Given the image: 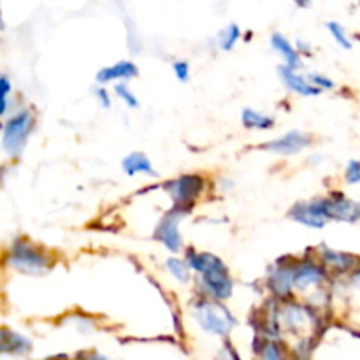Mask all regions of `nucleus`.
Instances as JSON below:
<instances>
[{"instance_id":"20e7f679","label":"nucleus","mask_w":360,"mask_h":360,"mask_svg":"<svg viewBox=\"0 0 360 360\" xmlns=\"http://www.w3.org/2000/svg\"><path fill=\"white\" fill-rule=\"evenodd\" d=\"M9 262L13 264V267L23 271V273H42L44 269H48L49 259L42 250L34 248L28 243L16 239L13 243L9 250Z\"/></svg>"},{"instance_id":"f3484780","label":"nucleus","mask_w":360,"mask_h":360,"mask_svg":"<svg viewBox=\"0 0 360 360\" xmlns=\"http://www.w3.org/2000/svg\"><path fill=\"white\" fill-rule=\"evenodd\" d=\"M243 123L246 129H257V130H267L274 127V120L271 116L262 115V112L255 111V109H245L243 111Z\"/></svg>"},{"instance_id":"412c9836","label":"nucleus","mask_w":360,"mask_h":360,"mask_svg":"<svg viewBox=\"0 0 360 360\" xmlns=\"http://www.w3.org/2000/svg\"><path fill=\"white\" fill-rule=\"evenodd\" d=\"M115 91H116V95H118V97L125 102L127 108H137V105H139V101H137L136 95L132 94V90L127 86V83L116 84Z\"/></svg>"},{"instance_id":"2eb2a0df","label":"nucleus","mask_w":360,"mask_h":360,"mask_svg":"<svg viewBox=\"0 0 360 360\" xmlns=\"http://www.w3.org/2000/svg\"><path fill=\"white\" fill-rule=\"evenodd\" d=\"M30 348V341L20 334L9 333L7 329L2 330V352L4 354H23Z\"/></svg>"},{"instance_id":"9d476101","label":"nucleus","mask_w":360,"mask_h":360,"mask_svg":"<svg viewBox=\"0 0 360 360\" xmlns=\"http://www.w3.org/2000/svg\"><path fill=\"white\" fill-rule=\"evenodd\" d=\"M280 76L292 91H295V94L299 95H304V97H316V95L322 91L316 86H313V84L309 83V79L299 76L294 69H290V67L287 65L280 67Z\"/></svg>"},{"instance_id":"5701e85b","label":"nucleus","mask_w":360,"mask_h":360,"mask_svg":"<svg viewBox=\"0 0 360 360\" xmlns=\"http://www.w3.org/2000/svg\"><path fill=\"white\" fill-rule=\"evenodd\" d=\"M309 83L313 84V86H316L319 90H333L334 88V81L329 79V77L322 76V74H309L308 76Z\"/></svg>"},{"instance_id":"1a4fd4ad","label":"nucleus","mask_w":360,"mask_h":360,"mask_svg":"<svg viewBox=\"0 0 360 360\" xmlns=\"http://www.w3.org/2000/svg\"><path fill=\"white\" fill-rule=\"evenodd\" d=\"M137 65L132 62H127V60H122V62L115 63L111 67H104L97 72V81L98 83L105 84V83H111V81L116 79H123V81H129L132 77L137 76Z\"/></svg>"},{"instance_id":"bb28decb","label":"nucleus","mask_w":360,"mask_h":360,"mask_svg":"<svg viewBox=\"0 0 360 360\" xmlns=\"http://www.w3.org/2000/svg\"><path fill=\"white\" fill-rule=\"evenodd\" d=\"M299 7H308L311 4V0H294Z\"/></svg>"},{"instance_id":"6ab92c4d","label":"nucleus","mask_w":360,"mask_h":360,"mask_svg":"<svg viewBox=\"0 0 360 360\" xmlns=\"http://www.w3.org/2000/svg\"><path fill=\"white\" fill-rule=\"evenodd\" d=\"M167 269L174 274V278L181 283H186L190 280V266L186 260L179 259H169L167 260Z\"/></svg>"},{"instance_id":"cd10ccee","label":"nucleus","mask_w":360,"mask_h":360,"mask_svg":"<svg viewBox=\"0 0 360 360\" xmlns=\"http://www.w3.org/2000/svg\"><path fill=\"white\" fill-rule=\"evenodd\" d=\"M90 360H105V359H102V357H98V355H94V357H91Z\"/></svg>"},{"instance_id":"b1692460","label":"nucleus","mask_w":360,"mask_h":360,"mask_svg":"<svg viewBox=\"0 0 360 360\" xmlns=\"http://www.w3.org/2000/svg\"><path fill=\"white\" fill-rule=\"evenodd\" d=\"M174 74L181 83H186L190 77V67L186 62H176L174 63Z\"/></svg>"},{"instance_id":"dca6fc26","label":"nucleus","mask_w":360,"mask_h":360,"mask_svg":"<svg viewBox=\"0 0 360 360\" xmlns=\"http://www.w3.org/2000/svg\"><path fill=\"white\" fill-rule=\"evenodd\" d=\"M322 257L330 267H336L340 271H348L352 267H355V264H357V257L350 255V253L334 252V250H323Z\"/></svg>"},{"instance_id":"a878e982","label":"nucleus","mask_w":360,"mask_h":360,"mask_svg":"<svg viewBox=\"0 0 360 360\" xmlns=\"http://www.w3.org/2000/svg\"><path fill=\"white\" fill-rule=\"evenodd\" d=\"M95 95H97V98L101 101V104L104 105V108H109V105H111V97H109L108 90H104V88H97V90H95Z\"/></svg>"},{"instance_id":"f03ea898","label":"nucleus","mask_w":360,"mask_h":360,"mask_svg":"<svg viewBox=\"0 0 360 360\" xmlns=\"http://www.w3.org/2000/svg\"><path fill=\"white\" fill-rule=\"evenodd\" d=\"M186 262L190 269L202 274V287L207 295L217 301L229 299L232 294V280L225 264L211 253H197L193 250L186 252Z\"/></svg>"},{"instance_id":"4be33fe9","label":"nucleus","mask_w":360,"mask_h":360,"mask_svg":"<svg viewBox=\"0 0 360 360\" xmlns=\"http://www.w3.org/2000/svg\"><path fill=\"white\" fill-rule=\"evenodd\" d=\"M345 178H347L348 185H357V183H360V162L359 160L348 162L347 171H345Z\"/></svg>"},{"instance_id":"9b49d317","label":"nucleus","mask_w":360,"mask_h":360,"mask_svg":"<svg viewBox=\"0 0 360 360\" xmlns=\"http://www.w3.org/2000/svg\"><path fill=\"white\" fill-rule=\"evenodd\" d=\"M323 278H326V273H323V269L316 267L315 264H301V266H295L294 285L297 288L311 287V285L323 281Z\"/></svg>"},{"instance_id":"7ed1b4c3","label":"nucleus","mask_w":360,"mask_h":360,"mask_svg":"<svg viewBox=\"0 0 360 360\" xmlns=\"http://www.w3.org/2000/svg\"><path fill=\"white\" fill-rule=\"evenodd\" d=\"M32 129H34V116H32L28 109H23V111L11 116L6 125H4V150L11 157H18L25 148V144H27Z\"/></svg>"},{"instance_id":"393cba45","label":"nucleus","mask_w":360,"mask_h":360,"mask_svg":"<svg viewBox=\"0 0 360 360\" xmlns=\"http://www.w3.org/2000/svg\"><path fill=\"white\" fill-rule=\"evenodd\" d=\"M0 86H2V112L7 111V98H9V91H11V83L7 79V76H2L0 79Z\"/></svg>"},{"instance_id":"39448f33","label":"nucleus","mask_w":360,"mask_h":360,"mask_svg":"<svg viewBox=\"0 0 360 360\" xmlns=\"http://www.w3.org/2000/svg\"><path fill=\"white\" fill-rule=\"evenodd\" d=\"M197 320L207 333L225 336L236 326V319L232 313L217 302H200L197 306Z\"/></svg>"},{"instance_id":"a211bd4d","label":"nucleus","mask_w":360,"mask_h":360,"mask_svg":"<svg viewBox=\"0 0 360 360\" xmlns=\"http://www.w3.org/2000/svg\"><path fill=\"white\" fill-rule=\"evenodd\" d=\"M220 48L224 49V51H231L232 48L236 46V42L241 39V30H239V27L236 23L229 25L225 30L220 32Z\"/></svg>"},{"instance_id":"6e6552de","label":"nucleus","mask_w":360,"mask_h":360,"mask_svg":"<svg viewBox=\"0 0 360 360\" xmlns=\"http://www.w3.org/2000/svg\"><path fill=\"white\" fill-rule=\"evenodd\" d=\"M309 144V136L299 132V130H292V132L285 134L280 139H274L271 143L262 144V150L271 151V153L276 155H295L299 151L304 150Z\"/></svg>"},{"instance_id":"aec40b11","label":"nucleus","mask_w":360,"mask_h":360,"mask_svg":"<svg viewBox=\"0 0 360 360\" xmlns=\"http://www.w3.org/2000/svg\"><path fill=\"white\" fill-rule=\"evenodd\" d=\"M327 28H329L330 35H333L334 41H336L341 48L352 49V41L348 39L347 30L343 28V25H340L338 21H330V23H327Z\"/></svg>"},{"instance_id":"423d86ee","label":"nucleus","mask_w":360,"mask_h":360,"mask_svg":"<svg viewBox=\"0 0 360 360\" xmlns=\"http://www.w3.org/2000/svg\"><path fill=\"white\" fill-rule=\"evenodd\" d=\"M202 178L195 174L181 176V178L172 179V181H169L167 185H165V190H167L169 195L172 197L176 206H188V204H192L193 200L202 193Z\"/></svg>"},{"instance_id":"f257e3e1","label":"nucleus","mask_w":360,"mask_h":360,"mask_svg":"<svg viewBox=\"0 0 360 360\" xmlns=\"http://www.w3.org/2000/svg\"><path fill=\"white\" fill-rule=\"evenodd\" d=\"M290 218L311 229H323L329 220L355 224L360 220V202L348 199L343 193H333L326 199L295 204L290 210Z\"/></svg>"},{"instance_id":"0eeeda50","label":"nucleus","mask_w":360,"mask_h":360,"mask_svg":"<svg viewBox=\"0 0 360 360\" xmlns=\"http://www.w3.org/2000/svg\"><path fill=\"white\" fill-rule=\"evenodd\" d=\"M186 206H176L174 211L167 214L164 220L158 224L157 231H155V239L160 241L169 252L176 253L181 248V234H179V218L183 217V210Z\"/></svg>"},{"instance_id":"4468645a","label":"nucleus","mask_w":360,"mask_h":360,"mask_svg":"<svg viewBox=\"0 0 360 360\" xmlns=\"http://www.w3.org/2000/svg\"><path fill=\"white\" fill-rule=\"evenodd\" d=\"M271 44H273V48L283 56L285 62H287V67H290V69L294 70H297L299 67H301L299 51L287 41V37H283L281 34H273V37H271Z\"/></svg>"},{"instance_id":"ddd939ff","label":"nucleus","mask_w":360,"mask_h":360,"mask_svg":"<svg viewBox=\"0 0 360 360\" xmlns=\"http://www.w3.org/2000/svg\"><path fill=\"white\" fill-rule=\"evenodd\" d=\"M294 271H295V266L294 267H287V266H280L276 269V273L271 276V288H273V292L276 295H281V297H285V295L290 294L292 287H294Z\"/></svg>"},{"instance_id":"f8f14e48","label":"nucleus","mask_w":360,"mask_h":360,"mask_svg":"<svg viewBox=\"0 0 360 360\" xmlns=\"http://www.w3.org/2000/svg\"><path fill=\"white\" fill-rule=\"evenodd\" d=\"M122 167L129 176H136V174L155 176L157 174L153 169V165H151L150 158H148L144 153H139V151H136V153H130L129 157L123 158Z\"/></svg>"}]
</instances>
